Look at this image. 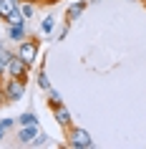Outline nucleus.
<instances>
[{
  "label": "nucleus",
  "instance_id": "obj_7",
  "mask_svg": "<svg viewBox=\"0 0 146 149\" xmlns=\"http://www.w3.org/2000/svg\"><path fill=\"white\" fill-rule=\"evenodd\" d=\"M40 129H38V124H25V126H20V132H18V141L20 144H30L33 139H35V134H38Z\"/></svg>",
  "mask_w": 146,
  "mask_h": 149
},
{
  "label": "nucleus",
  "instance_id": "obj_6",
  "mask_svg": "<svg viewBox=\"0 0 146 149\" xmlns=\"http://www.w3.org/2000/svg\"><path fill=\"white\" fill-rule=\"evenodd\" d=\"M53 119H55V124L61 126V129H68V126L73 124V116H71V111L66 109V104H61L58 109H53Z\"/></svg>",
  "mask_w": 146,
  "mask_h": 149
},
{
  "label": "nucleus",
  "instance_id": "obj_2",
  "mask_svg": "<svg viewBox=\"0 0 146 149\" xmlns=\"http://www.w3.org/2000/svg\"><path fill=\"white\" fill-rule=\"evenodd\" d=\"M20 58H23L28 66H33V63L38 61V53H40V40L38 38H23L20 43H18V51H15Z\"/></svg>",
  "mask_w": 146,
  "mask_h": 149
},
{
  "label": "nucleus",
  "instance_id": "obj_9",
  "mask_svg": "<svg viewBox=\"0 0 146 149\" xmlns=\"http://www.w3.org/2000/svg\"><path fill=\"white\" fill-rule=\"evenodd\" d=\"M18 3H20V0H0V20H5V18L18 8Z\"/></svg>",
  "mask_w": 146,
  "mask_h": 149
},
{
  "label": "nucleus",
  "instance_id": "obj_1",
  "mask_svg": "<svg viewBox=\"0 0 146 149\" xmlns=\"http://www.w3.org/2000/svg\"><path fill=\"white\" fill-rule=\"evenodd\" d=\"M66 144H68L71 149H91L93 147V136L86 132V129L71 124L68 129H66Z\"/></svg>",
  "mask_w": 146,
  "mask_h": 149
},
{
  "label": "nucleus",
  "instance_id": "obj_19",
  "mask_svg": "<svg viewBox=\"0 0 146 149\" xmlns=\"http://www.w3.org/2000/svg\"><path fill=\"white\" fill-rule=\"evenodd\" d=\"M68 31H71V23L66 20V25H63V28H61V33H58V40H63V38H66V36H68Z\"/></svg>",
  "mask_w": 146,
  "mask_h": 149
},
{
  "label": "nucleus",
  "instance_id": "obj_3",
  "mask_svg": "<svg viewBox=\"0 0 146 149\" xmlns=\"http://www.w3.org/2000/svg\"><path fill=\"white\" fill-rule=\"evenodd\" d=\"M3 88H5V99H8L10 104H15V101H20V99H25V88H28V81L8 76V79H5V84H3Z\"/></svg>",
  "mask_w": 146,
  "mask_h": 149
},
{
  "label": "nucleus",
  "instance_id": "obj_14",
  "mask_svg": "<svg viewBox=\"0 0 146 149\" xmlns=\"http://www.w3.org/2000/svg\"><path fill=\"white\" fill-rule=\"evenodd\" d=\"M18 124L25 126V124H38V116L33 114V111H23L20 116H18Z\"/></svg>",
  "mask_w": 146,
  "mask_h": 149
},
{
  "label": "nucleus",
  "instance_id": "obj_25",
  "mask_svg": "<svg viewBox=\"0 0 146 149\" xmlns=\"http://www.w3.org/2000/svg\"><path fill=\"white\" fill-rule=\"evenodd\" d=\"M141 3H144V5H146V0H141Z\"/></svg>",
  "mask_w": 146,
  "mask_h": 149
},
{
  "label": "nucleus",
  "instance_id": "obj_10",
  "mask_svg": "<svg viewBox=\"0 0 146 149\" xmlns=\"http://www.w3.org/2000/svg\"><path fill=\"white\" fill-rule=\"evenodd\" d=\"M46 94H48V106H51V109H58V106H61V104H63V96L58 94V91H55L53 86L48 88Z\"/></svg>",
  "mask_w": 146,
  "mask_h": 149
},
{
  "label": "nucleus",
  "instance_id": "obj_4",
  "mask_svg": "<svg viewBox=\"0 0 146 149\" xmlns=\"http://www.w3.org/2000/svg\"><path fill=\"white\" fill-rule=\"evenodd\" d=\"M28 73H30V66L20 58V56L15 53V58L8 63V68H5V76H13V79H23L28 81Z\"/></svg>",
  "mask_w": 146,
  "mask_h": 149
},
{
  "label": "nucleus",
  "instance_id": "obj_16",
  "mask_svg": "<svg viewBox=\"0 0 146 149\" xmlns=\"http://www.w3.org/2000/svg\"><path fill=\"white\" fill-rule=\"evenodd\" d=\"M38 86L43 88V91H48V88H51V79H48L46 68H43V71H40V73H38Z\"/></svg>",
  "mask_w": 146,
  "mask_h": 149
},
{
  "label": "nucleus",
  "instance_id": "obj_11",
  "mask_svg": "<svg viewBox=\"0 0 146 149\" xmlns=\"http://www.w3.org/2000/svg\"><path fill=\"white\" fill-rule=\"evenodd\" d=\"M30 147H35V149H43V147H51V136H48L46 132H38V134H35V139L30 141Z\"/></svg>",
  "mask_w": 146,
  "mask_h": 149
},
{
  "label": "nucleus",
  "instance_id": "obj_20",
  "mask_svg": "<svg viewBox=\"0 0 146 149\" xmlns=\"http://www.w3.org/2000/svg\"><path fill=\"white\" fill-rule=\"evenodd\" d=\"M5 101H8V99H5V88H3V81H0V106H3Z\"/></svg>",
  "mask_w": 146,
  "mask_h": 149
},
{
  "label": "nucleus",
  "instance_id": "obj_17",
  "mask_svg": "<svg viewBox=\"0 0 146 149\" xmlns=\"http://www.w3.org/2000/svg\"><path fill=\"white\" fill-rule=\"evenodd\" d=\"M13 58H15V51H10V48H3V51H0V61L5 63V68H8V63L13 61Z\"/></svg>",
  "mask_w": 146,
  "mask_h": 149
},
{
  "label": "nucleus",
  "instance_id": "obj_22",
  "mask_svg": "<svg viewBox=\"0 0 146 149\" xmlns=\"http://www.w3.org/2000/svg\"><path fill=\"white\" fill-rule=\"evenodd\" d=\"M0 139H5V129L3 126H0Z\"/></svg>",
  "mask_w": 146,
  "mask_h": 149
},
{
  "label": "nucleus",
  "instance_id": "obj_21",
  "mask_svg": "<svg viewBox=\"0 0 146 149\" xmlns=\"http://www.w3.org/2000/svg\"><path fill=\"white\" fill-rule=\"evenodd\" d=\"M3 76H5V63L0 61V81H3Z\"/></svg>",
  "mask_w": 146,
  "mask_h": 149
},
{
  "label": "nucleus",
  "instance_id": "obj_18",
  "mask_svg": "<svg viewBox=\"0 0 146 149\" xmlns=\"http://www.w3.org/2000/svg\"><path fill=\"white\" fill-rule=\"evenodd\" d=\"M15 124H18V119H8V116H5V119H0V126H3L5 132H8V129H13Z\"/></svg>",
  "mask_w": 146,
  "mask_h": 149
},
{
  "label": "nucleus",
  "instance_id": "obj_12",
  "mask_svg": "<svg viewBox=\"0 0 146 149\" xmlns=\"http://www.w3.org/2000/svg\"><path fill=\"white\" fill-rule=\"evenodd\" d=\"M20 23H28V20H25V15L20 13V8H15L8 18H5V25H20Z\"/></svg>",
  "mask_w": 146,
  "mask_h": 149
},
{
  "label": "nucleus",
  "instance_id": "obj_15",
  "mask_svg": "<svg viewBox=\"0 0 146 149\" xmlns=\"http://www.w3.org/2000/svg\"><path fill=\"white\" fill-rule=\"evenodd\" d=\"M53 25H55V15H46L43 20H40V33H46V36H48V33L53 31Z\"/></svg>",
  "mask_w": 146,
  "mask_h": 149
},
{
  "label": "nucleus",
  "instance_id": "obj_5",
  "mask_svg": "<svg viewBox=\"0 0 146 149\" xmlns=\"http://www.w3.org/2000/svg\"><path fill=\"white\" fill-rule=\"evenodd\" d=\"M86 8H88V0H78V3H71L68 8H66V20H68V23L78 20V18L86 13Z\"/></svg>",
  "mask_w": 146,
  "mask_h": 149
},
{
  "label": "nucleus",
  "instance_id": "obj_23",
  "mask_svg": "<svg viewBox=\"0 0 146 149\" xmlns=\"http://www.w3.org/2000/svg\"><path fill=\"white\" fill-rule=\"evenodd\" d=\"M88 3H98V0H88Z\"/></svg>",
  "mask_w": 146,
  "mask_h": 149
},
{
  "label": "nucleus",
  "instance_id": "obj_8",
  "mask_svg": "<svg viewBox=\"0 0 146 149\" xmlns=\"http://www.w3.org/2000/svg\"><path fill=\"white\" fill-rule=\"evenodd\" d=\"M25 33H28V23H20V25H8V38L20 43L25 38Z\"/></svg>",
  "mask_w": 146,
  "mask_h": 149
},
{
  "label": "nucleus",
  "instance_id": "obj_24",
  "mask_svg": "<svg viewBox=\"0 0 146 149\" xmlns=\"http://www.w3.org/2000/svg\"><path fill=\"white\" fill-rule=\"evenodd\" d=\"M30 3H40V0H30Z\"/></svg>",
  "mask_w": 146,
  "mask_h": 149
},
{
  "label": "nucleus",
  "instance_id": "obj_13",
  "mask_svg": "<svg viewBox=\"0 0 146 149\" xmlns=\"http://www.w3.org/2000/svg\"><path fill=\"white\" fill-rule=\"evenodd\" d=\"M18 8H20V13L25 15V20L35 15V3H30V0H20V3H18Z\"/></svg>",
  "mask_w": 146,
  "mask_h": 149
}]
</instances>
